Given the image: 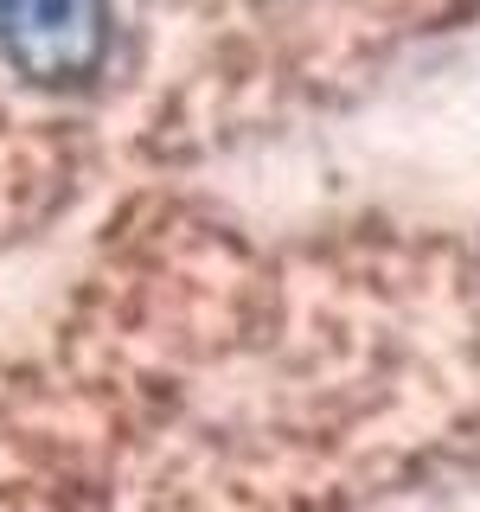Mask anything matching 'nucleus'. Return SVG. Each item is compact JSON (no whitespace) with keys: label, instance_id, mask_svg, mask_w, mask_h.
Wrapping results in <instances>:
<instances>
[{"label":"nucleus","instance_id":"f257e3e1","mask_svg":"<svg viewBox=\"0 0 480 512\" xmlns=\"http://www.w3.org/2000/svg\"><path fill=\"white\" fill-rule=\"evenodd\" d=\"M0 45L39 84H77L109 52V13L103 0H7Z\"/></svg>","mask_w":480,"mask_h":512},{"label":"nucleus","instance_id":"f03ea898","mask_svg":"<svg viewBox=\"0 0 480 512\" xmlns=\"http://www.w3.org/2000/svg\"><path fill=\"white\" fill-rule=\"evenodd\" d=\"M0 13H7V0H0Z\"/></svg>","mask_w":480,"mask_h":512}]
</instances>
